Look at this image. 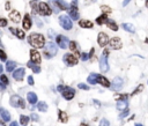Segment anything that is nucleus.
<instances>
[{"mask_svg":"<svg viewBox=\"0 0 148 126\" xmlns=\"http://www.w3.org/2000/svg\"><path fill=\"white\" fill-rule=\"evenodd\" d=\"M30 60L32 63H35L36 65L41 64V55H40V52L37 50H35V49L30 50Z\"/></svg>","mask_w":148,"mask_h":126,"instance_id":"obj_14","label":"nucleus"},{"mask_svg":"<svg viewBox=\"0 0 148 126\" xmlns=\"http://www.w3.org/2000/svg\"><path fill=\"white\" fill-rule=\"evenodd\" d=\"M16 65H17V64H16L15 61H12V60L7 61V64H6V71H7V72H13V71L15 69Z\"/></svg>","mask_w":148,"mask_h":126,"instance_id":"obj_31","label":"nucleus"},{"mask_svg":"<svg viewBox=\"0 0 148 126\" xmlns=\"http://www.w3.org/2000/svg\"><path fill=\"white\" fill-rule=\"evenodd\" d=\"M28 84H29V86H34V84H35V81H34V78H32V75L28 77Z\"/></svg>","mask_w":148,"mask_h":126,"instance_id":"obj_44","label":"nucleus"},{"mask_svg":"<svg viewBox=\"0 0 148 126\" xmlns=\"http://www.w3.org/2000/svg\"><path fill=\"white\" fill-rule=\"evenodd\" d=\"M116 106L119 111H124V110L127 109V101L126 100H117Z\"/></svg>","mask_w":148,"mask_h":126,"instance_id":"obj_24","label":"nucleus"},{"mask_svg":"<svg viewBox=\"0 0 148 126\" xmlns=\"http://www.w3.org/2000/svg\"><path fill=\"white\" fill-rule=\"evenodd\" d=\"M0 81H1V82H3V83H4L5 86H8V84H9V81H8V78H7L6 75H4V74H3L1 77H0Z\"/></svg>","mask_w":148,"mask_h":126,"instance_id":"obj_36","label":"nucleus"},{"mask_svg":"<svg viewBox=\"0 0 148 126\" xmlns=\"http://www.w3.org/2000/svg\"><path fill=\"white\" fill-rule=\"evenodd\" d=\"M37 108H38V110L42 111V112H46L48 111V104L44 101H42V102H40L38 104H37Z\"/></svg>","mask_w":148,"mask_h":126,"instance_id":"obj_32","label":"nucleus"},{"mask_svg":"<svg viewBox=\"0 0 148 126\" xmlns=\"http://www.w3.org/2000/svg\"><path fill=\"white\" fill-rule=\"evenodd\" d=\"M56 42H57L58 46H60V49H67L69 40L66 37V36H64V35H57V36H56Z\"/></svg>","mask_w":148,"mask_h":126,"instance_id":"obj_8","label":"nucleus"},{"mask_svg":"<svg viewBox=\"0 0 148 126\" xmlns=\"http://www.w3.org/2000/svg\"><path fill=\"white\" fill-rule=\"evenodd\" d=\"M30 118H31V119H32L34 121H38V120H40V116L37 115V113H31Z\"/></svg>","mask_w":148,"mask_h":126,"instance_id":"obj_43","label":"nucleus"},{"mask_svg":"<svg viewBox=\"0 0 148 126\" xmlns=\"http://www.w3.org/2000/svg\"><path fill=\"white\" fill-rule=\"evenodd\" d=\"M0 60L1 61H6L7 60V55H6V52L4 50L0 49Z\"/></svg>","mask_w":148,"mask_h":126,"instance_id":"obj_35","label":"nucleus"},{"mask_svg":"<svg viewBox=\"0 0 148 126\" xmlns=\"http://www.w3.org/2000/svg\"><path fill=\"white\" fill-rule=\"evenodd\" d=\"M13 72H14V73H13L14 80H16V81H22V80H23V78H24V75H26V69H24L23 67L16 68V69H14Z\"/></svg>","mask_w":148,"mask_h":126,"instance_id":"obj_12","label":"nucleus"},{"mask_svg":"<svg viewBox=\"0 0 148 126\" xmlns=\"http://www.w3.org/2000/svg\"><path fill=\"white\" fill-rule=\"evenodd\" d=\"M97 43L102 47H104L109 43V37H108V35L105 32H100L98 34V36H97Z\"/></svg>","mask_w":148,"mask_h":126,"instance_id":"obj_15","label":"nucleus"},{"mask_svg":"<svg viewBox=\"0 0 148 126\" xmlns=\"http://www.w3.org/2000/svg\"><path fill=\"white\" fill-rule=\"evenodd\" d=\"M122 27L124 28V30H126V31H128V32H134V27H133V24H131V23H123Z\"/></svg>","mask_w":148,"mask_h":126,"instance_id":"obj_33","label":"nucleus"},{"mask_svg":"<svg viewBox=\"0 0 148 126\" xmlns=\"http://www.w3.org/2000/svg\"><path fill=\"white\" fill-rule=\"evenodd\" d=\"M109 45L111 49H114V50H120L123 47V43L120 41L119 37H114V38H111L109 41Z\"/></svg>","mask_w":148,"mask_h":126,"instance_id":"obj_13","label":"nucleus"},{"mask_svg":"<svg viewBox=\"0 0 148 126\" xmlns=\"http://www.w3.org/2000/svg\"><path fill=\"white\" fill-rule=\"evenodd\" d=\"M68 46H69V50H71L72 52L77 53V55H79V56H80L79 45H78V43H77L75 41H69V43H68Z\"/></svg>","mask_w":148,"mask_h":126,"instance_id":"obj_22","label":"nucleus"},{"mask_svg":"<svg viewBox=\"0 0 148 126\" xmlns=\"http://www.w3.org/2000/svg\"><path fill=\"white\" fill-rule=\"evenodd\" d=\"M97 83H100L101 86H103L105 88H110V86H111L110 81L105 77H103V75H98L97 77Z\"/></svg>","mask_w":148,"mask_h":126,"instance_id":"obj_19","label":"nucleus"},{"mask_svg":"<svg viewBox=\"0 0 148 126\" xmlns=\"http://www.w3.org/2000/svg\"><path fill=\"white\" fill-rule=\"evenodd\" d=\"M27 66H28L30 69H32L34 73H40V72H41V67H40V65H36V64H35V63H32L31 60L27 64Z\"/></svg>","mask_w":148,"mask_h":126,"instance_id":"obj_26","label":"nucleus"},{"mask_svg":"<svg viewBox=\"0 0 148 126\" xmlns=\"http://www.w3.org/2000/svg\"><path fill=\"white\" fill-rule=\"evenodd\" d=\"M97 77H98V74L91 73V74L87 78V82L90 83V84H96V83H97Z\"/></svg>","mask_w":148,"mask_h":126,"instance_id":"obj_28","label":"nucleus"},{"mask_svg":"<svg viewBox=\"0 0 148 126\" xmlns=\"http://www.w3.org/2000/svg\"><path fill=\"white\" fill-rule=\"evenodd\" d=\"M27 101L31 104V105H34V104H36L37 103V101H38V98H37V95L35 94V93H32V92H29L28 94H27Z\"/></svg>","mask_w":148,"mask_h":126,"instance_id":"obj_23","label":"nucleus"},{"mask_svg":"<svg viewBox=\"0 0 148 126\" xmlns=\"http://www.w3.org/2000/svg\"><path fill=\"white\" fill-rule=\"evenodd\" d=\"M9 104L13 108H21V109H24L26 108V102L23 101L22 97H20L18 95H12L11 100H9Z\"/></svg>","mask_w":148,"mask_h":126,"instance_id":"obj_3","label":"nucleus"},{"mask_svg":"<svg viewBox=\"0 0 148 126\" xmlns=\"http://www.w3.org/2000/svg\"><path fill=\"white\" fill-rule=\"evenodd\" d=\"M6 9H7V11L9 9V3H8V1L6 3Z\"/></svg>","mask_w":148,"mask_h":126,"instance_id":"obj_51","label":"nucleus"},{"mask_svg":"<svg viewBox=\"0 0 148 126\" xmlns=\"http://www.w3.org/2000/svg\"><path fill=\"white\" fill-rule=\"evenodd\" d=\"M29 120H30V118H29L28 116H23V115L20 116V124H21L22 126H27L28 123H29Z\"/></svg>","mask_w":148,"mask_h":126,"instance_id":"obj_34","label":"nucleus"},{"mask_svg":"<svg viewBox=\"0 0 148 126\" xmlns=\"http://www.w3.org/2000/svg\"><path fill=\"white\" fill-rule=\"evenodd\" d=\"M141 90H143V84H139L138 87H137V89L132 93V96H134V95H137V94H139Z\"/></svg>","mask_w":148,"mask_h":126,"instance_id":"obj_37","label":"nucleus"},{"mask_svg":"<svg viewBox=\"0 0 148 126\" xmlns=\"http://www.w3.org/2000/svg\"><path fill=\"white\" fill-rule=\"evenodd\" d=\"M61 95H63V97H64L66 101H71L74 96H75V90H74L73 88H71V87H66V86H65V89L63 90Z\"/></svg>","mask_w":148,"mask_h":126,"instance_id":"obj_11","label":"nucleus"},{"mask_svg":"<svg viewBox=\"0 0 148 126\" xmlns=\"http://www.w3.org/2000/svg\"><path fill=\"white\" fill-rule=\"evenodd\" d=\"M28 42L29 44L35 47V49H41V47H44L45 45V37L42 35V34H38V32H31L29 36H28Z\"/></svg>","mask_w":148,"mask_h":126,"instance_id":"obj_1","label":"nucleus"},{"mask_svg":"<svg viewBox=\"0 0 148 126\" xmlns=\"http://www.w3.org/2000/svg\"><path fill=\"white\" fill-rule=\"evenodd\" d=\"M79 89H82V90H89V86L85 84V83H79Z\"/></svg>","mask_w":148,"mask_h":126,"instance_id":"obj_39","label":"nucleus"},{"mask_svg":"<svg viewBox=\"0 0 148 126\" xmlns=\"http://www.w3.org/2000/svg\"><path fill=\"white\" fill-rule=\"evenodd\" d=\"M124 86V80L120 78V77H116L114 80H112V84H111V89H112L114 92H118L123 88Z\"/></svg>","mask_w":148,"mask_h":126,"instance_id":"obj_10","label":"nucleus"},{"mask_svg":"<svg viewBox=\"0 0 148 126\" xmlns=\"http://www.w3.org/2000/svg\"><path fill=\"white\" fill-rule=\"evenodd\" d=\"M58 52V47L53 42H49V43H45L44 45V51H43V55L45 58H52L57 55Z\"/></svg>","mask_w":148,"mask_h":126,"instance_id":"obj_2","label":"nucleus"},{"mask_svg":"<svg viewBox=\"0 0 148 126\" xmlns=\"http://www.w3.org/2000/svg\"><path fill=\"white\" fill-rule=\"evenodd\" d=\"M106 20H108V15L106 14H102L101 16H98L97 19H96V23L100 24V26H102V24H105Z\"/></svg>","mask_w":148,"mask_h":126,"instance_id":"obj_30","label":"nucleus"},{"mask_svg":"<svg viewBox=\"0 0 148 126\" xmlns=\"http://www.w3.org/2000/svg\"><path fill=\"white\" fill-rule=\"evenodd\" d=\"M130 1H131V0H124V3H123V6H126Z\"/></svg>","mask_w":148,"mask_h":126,"instance_id":"obj_49","label":"nucleus"},{"mask_svg":"<svg viewBox=\"0 0 148 126\" xmlns=\"http://www.w3.org/2000/svg\"><path fill=\"white\" fill-rule=\"evenodd\" d=\"M108 57H109V50L105 49L100 58V68L101 72H108L109 71V64H108Z\"/></svg>","mask_w":148,"mask_h":126,"instance_id":"obj_4","label":"nucleus"},{"mask_svg":"<svg viewBox=\"0 0 148 126\" xmlns=\"http://www.w3.org/2000/svg\"><path fill=\"white\" fill-rule=\"evenodd\" d=\"M5 88H6V86H5L1 81H0V92H4V90H5Z\"/></svg>","mask_w":148,"mask_h":126,"instance_id":"obj_46","label":"nucleus"},{"mask_svg":"<svg viewBox=\"0 0 148 126\" xmlns=\"http://www.w3.org/2000/svg\"><path fill=\"white\" fill-rule=\"evenodd\" d=\"M9 30H11V32L12 34H14L16 37L18 38V40H24L26 38V34H24V31L22 30V29H14V28H9Z\"/></svg>","mask_w":148,"mask_h":126,"instance_id":"obj_17","label":"nucleus"},{"mask_svg":"<svg viewBox=\"0 0 148 126\" xmlns=\"http://www.w3.org/2000/svg\"><path fill=\"white\" fill-rule=\"evenodd\" d=\"M38 14L43 16H49L52 14V11L46 3H38Z\"/></svg>","mask_w":148,"mask_h":126,"instance_id":"obj_9","label":"nucleus"},{"mask_svg":"<svg viewBox=\"0 0 148 126\" xmlns=\"http://www.w3.org/2000/svg\"><path fill=\"white\" fill-rule=\"evenodd\" d=\"M127 115H128V110L126 109V110H125V111H124V112H123V113H122V115H120L119 117H120V118H124V117H126Z\"/></svg>","mask_w":148,"mask_h":126,"instance_id":"obj_47","label":"nucleus"},{"mask_svg":"<svg viewBox=\"0 0 148 126\" xmlns=\"http://www.w3.org/2000/svg\"><path fill=\"white\" fill-rule=\"evenodd\" d=\"M4 123H5V121H4L3 119H1V120H0V126H5V124H4Z\"/></svg>","mask_w":148,"mask_h":126,"instance_id":"obj_50","label":"nucleus"},{"mask_svg":"<svg viewBox=\"0 0 148 126\" xmlns=\"http://www.w3.org/2000/svg\"><path fill=\"white\" fill-rule=\"evenodd\" d=\"M94 103H95V105H97V106H100V102H97L96 100H94Z\"/></svg>","mask_w":148,"mask_h":126,"instance_id":"obj_52","label":"nucleus"},{"mask_svg":"<svg viewBox=\"0 0 148 126\" xmlns=\"http://www.w3.org/2000/svg\"><path fill=\"white\" fill-rule=\"evenodd\" d=\"M79 26L83 29H91L92 28V22L89 21V20H86V19H82L79 21Z\"/></svg>","mask_w":148,"mask_h":126,"instance_id":"obj_25","label":"nucleus"},{"mask_svg":"<svg viewBox=\"0 0 148 126\" xmlns=\"http://www.w3.org/2000/svg\"><path fill=\"white\" fill-rule=\"evenodd\" d=\"M1 73H3V65L0 64V74H1Z\"/></svg>","mask_w":148,"mask_h":126,"instance_id":"obj_53","label":"nucleus"},{"mask_svg":"<svg viewBox=\"0 0 148 126\" xmlns=\"http://www.w3.org/2000/svg\"><path fill=\"white\" fill-rule=\"evenodd\" d=\"M100 126H110V123H109L108 119L103 118V119H101V121H100Z\"/></svg>","mask_w":148,"mask_h":126,"instance_id":"obj_38","label":"nucleus"},{"mask_svg":"<svg viewBox=\"0 0 148 126\" xmlns=\"http://www.w3.org/2000/svg\"><path fill=\"white\" fill-rule=\"evenodd\" d=\"M52 1H53V4L57 6L58 8H60L63 11H65V9L68 8V4L65 1V0H52Z\"/></svg>","mask_w":148,"mask_h":126,"instance_id":"obj_20","label":"nucleus"},{"mask_svg":"<svg viewBox=\"0 0 148 126\" xmlns=\"http://www.w3.org/2000/svg\"><path fill=\"white\" fill-rule=\"evenodd\" d=\"M22 26H23V30H29V29L31 28V19H30V15H29V14H26V15H24Z\"/></svg>","mask_w":148,"mask_h":126,"instance_id":"obj_18","label":"nucleus"},{"mask_svg":"<svg viewBox=\"0 0 148 126\" xmlns=\"http://www.w3.org/2000/svg\"><path fill=\"white\" fill-rule=\"evenodd\" d=\"M63 60L67 66H75L79 61L78 57L75 55H73V53H66V55H64Z\"/></svg>","mask_w":148,"mask_h":126,"instance_id":"obj_6","label":"nucleus"},{"mask_svg":"<svg viewBox=\"0 0 148 126\" xmlns=\"http://www.w3.org/2000/svg\"><path fill=\"white\" fill-rule=\"evenodd\" d=\"M9 20L12 21V22H14V23H18L21 21V15H20V13H18L17 11H12L11 13H9Z\"/></svg>","mask_w":148,"mask_h":126,"instance_id":"obj_16","label":"nucleus"},{"mask_svg":"<svg viewBox=\"0 0 148 126\" xmlns=\"http://www.w3.org/2000/svg\"><path fill=\"white\" fill-rule=\"evenodd\" d=\"M59 23L65 30H71L73 28V22L67 15H60L59 16Z\"/></svg>","mask_w":148,"mask_h":126,"instance_id":"obj_5","label":"nucleus"},{"mask_svg":"<svg viewBox=\"0 0 148 126\" xmlns=\"http://www.w3.org/2000/svg\"><path fill=\"white\" fill-rule=\"evenodd\" d=\"M80 126H88V124H86V123H81Z\"/></svg>","mask_w":148,"mask_h":126,"instance_id":"obj_54","label":"nucleus"},{"mask_svg":"<svg viewBox=\"0 0 148 126\" xmlns=\"http://www.w3.org/2000/svg\"><path fill=\"white\" fill-rule=\"evenodd\" d=\"M101 9H102V12H104V14H105V12H106V13H110V12H111L110 7H109V6H105V5L101 6Z\"/></svg>","mask_w":148,"mask_h":126,"instance_id":"obj_41","label":"nucleus"},{"mask_svg":"<svg viewBox=\"0 0 148 126\" xmlns=\"http://www.w3.org/2000/svg\"><path fill=\"white\" fill-rule=\"evenodd\" d=\"M0 117H1V119L6 123V121H9L11 120V113L4 109V108H0Z\"/></svg>","mask_w":148,"mask_h":126,"instance_id":"obj_21","label":"nucleus"},{"mask_svg":"<svg viewBox=\"0 0 148 126\" xmlns=\"http://www.w3.org/2000/svg\"><path fill=\"white\" fill-rule=\"evenodd\" d=\"M9 126H18V124H17V121H12Z\"/></svg>","mask_w":148,"mask_h":126,"instance_id":"obj_48","label":"nucleus"},{"mask_svg":"<svg viewBox=\"0 0 148 126\" xmlns=\"http://www.w3.org/2000/svg\"><path fill=\"white\" fill-rule=\"evenodd\" d=\"M68 14L71 16L72 20H78L79 19V9H78V6H77V0H73L72 5L68 7Z\"/></svg>","mask_w":148,"mask_h":126,"instance_id":"obj_7","label":"nucleus"},{"mask_svg":"<svg viewBox=\"0 0 148 126\" xmlns=\"http://www.w3.org/2000/svg\"><path fill=\"white\" fill-rule=\"evenodd\" d=\"M105 24H106V27H109L111 30H114V31H117V30H118V26L116 24V22H115L114 20L108 19L106 22H105Z\"/></svg>","mask_w":148,"mask_h":126,"instance_id":"obj_27","label":"nucleus"},{"mask_svg":"<svg viewBox=\"0 0 148 126\" xmlns=\"http://www.w3.org/2000/svg\"><path fill=\"white\" fill-rule=\"evenodd\" d=\"M146 43H148V38H147V40H146Z\"/></svg>","mask_w":148,"mask_h":126,"instance_id":"obj_57","label":"nucleus"},{"mask_svg":"<svg viewBox=\"0 0 148 126\" xmlns=\"http://www.w3.org/2000/svg\"><path fill=\"white\" fill-rule=\"evenodd\" d=\"M6 26H7V20L5 19V17H1V19H0V27L4 28Z\"/></svg>","mask_w":148,"mask_h":126,"instance_id":"obj_40","label":"nucleus"},{"mask_svg":"<svg viewBox=\"0 0 148 126\" xmlns=\"http://www.w3.org/2000/svg\"><path fill=\"white\" fill-rule=\"evenodd\" d=\"M58 117H59V121H61V123H67V120H68V116H67V113L65 111L59 110Z\"/></svg>","mask_w":148,"mask_h":126,"instance_id":"obj_29","label":"nucleus"},{"mask_svg":"<svg viewBox=\"0 0 148 126\" xmlns=\"http://www.w3.org/2000/svg\"><path fill=\"white\" fill-rule=\"evenodd\" d=\"M80 57H81V60H83V61H86V60H88V59H89V57H88V53H86V52L81 53Z\"/></svg>","mask_w":148,"mask_h":126,"instance_id":"obj_42","label":"nucleus"},{"mask_svg":"<svg viewBox=\"0 0 148 126\" xmlns=\"http://www.w3.org/2000/svg\"><path fill=\"white\" fill-rule=\"evenodd\" d=\"M135 126H143V125H141V124H135Z\"/></svg>","mask_w":148,"mask_h":126,"instance_id":"obj_56","label":"nucleus"},{"mask_svg":"<svg viewBox=\"0 0 148 126\" xmlns=\"http://www.w3.org/2000/svg\"><path fill=\"white\" fill-rule=\"evenodd\" d=\"M64 89H65V86H63V84H59V86L57 87V90H58L59 93H63Z\"/></svg>","mask_w":148,"mask_h":126,"instance_id":"obj_45","label":"nucleus"},{"mask_svg":"<svg viewBox=\"0 0 148 126\" xmlns=\"http://www.w3.org/2000/svg\"><path fill=\"white\" fill-rule=\"evenodd\" d=\"M146 7L148 8V0H146Z\"/></svg>","mask_w":148,"mask_h":126,"instance_id":"obj_55","label":"nucleus"}]
</instances>
